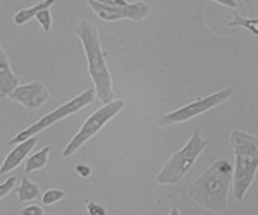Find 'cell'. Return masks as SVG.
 I'll use <instances>...</instances> for the list:
<instances>
[{"mask_svg":"<svg viewBox=\"0 0 258 215\" xmlns=\"http://www.w3.org/2000/svg\"><path fill=\"white\" fill-rule=\"evenodd\" d=\"M9 98L24 105L26 109H40L48 100V90L41 81H33L30 85L18 86Z\"/></svg>","mask_w":258,"mask_h":215,"instance_id":"obj_9","label":"cell"},{"mask_svg":"<svg viewBox=\"0 0 258 215\" xmlns=\"http://www.w3.org/2000/svg\"><path fill=\"white\" fill-rule=\"evenodd\" d=\"M48 155H50V148H48V147H47V148H43V150L38 152V154L31 155L30 159H28V162H26L24 172H26V174H31V172L43 169L45 165H47V162H48Z\"/></svg>","mask_w":258,"mask_h":215,"instance_id":"obj_15","label":"cell"},{"mask_svg":"<svg viewBox=\"0 0 258 215\" xmlns=\"http://www.w3.org/2000/svg\"><path fill=\"white\" fill-rule=\"evenodd\" d=\"M55 4V0H43V2H38L35 7H31V9H24V11H19L18 14L14 16V23L16 24H24L26 21H30L31 18H36V16L40 14L41 11L45 9H50V7Z\"/></svg>","mask_w":258,"mask_h":215,"instance_id":"obj_13","label":"cell"},{"mask_svg":"<svg viewBox=\"0 0 258 215\" xmlns=\"http://www.w3.org/2000/svg\"><path fill=\"white\" fill-rule=\"evenodd\" d=\"M231 147L234 152H258V139L243 131H232L231 134Z\"/></svg>","mask_w":258,"mask_h":215,"instance_id":"obj_12","label":"cell"},{"mask_svg":"<svg viewBox=\"0 0 258 215\" xmlns=\"http://www.w3.org/2000/svg\"><path fill=\"white\" fill-rule=\"evenodd\" d=\"M40 196V186L31 183L28 177H23L21 181V188L18 189V200L19 203H24V201H33Z\"/></svg>","mask_w":258,"mask_h":215,"instance_id":"obj_14","label":"cell"},{"mask_svg":"<svg viewBox=\"0 0 258 215\" xmlns=\"http://www.w3.org/2000/svg\"><path fill=\"white\" fill-rule=\"evenodd\" d=\"M36 19L40 21L41 28H43V31H50V28H52V14H50V9H45L41 11L38 16H36Z\"/></svg>","mask_w":258,"mask_h":215,"instance_id":"obj_18","label":"cell"},{"mask_svg":"<svg viewBox=\"0 0 258 215\" xmlns=\"http://www.w3.org/2000/svg\"><path fill=\"white\" fill-rule=\"evenodd\" d=\"M16 183H18V177H9L6 183H2V186H0V198L6 196L7 193H9L12 188H14Z\"/></svg>","mask_w":258,"mask_h":215,"instance_id":"obj_20","label":"cell"},{"mask_svg":"<svg viewBox=\"0 0 258 215\" xmlns=\"http://www.w3.org/2000/svg\"><path fill=\"white\" fill-rule=\"evenodd\" d=\"M64 196H66V193L62 191V189H48V191L41 196V203L47 205V206L53 205V203H57V201H60Z\"/></svg>","mask_w":258,"mask_h":215,"instance_id":"obj_17","label":"cell"},{"mask_svg":"<svg viewBox=\"0 0 258 215\" xmlns=\"http://www.w3.org/2000/svg\"><path fill=\"white\" fill-rule=\"evenodd\" d=\"M76 172L80 174L81 177H90V174H91V169L88 167V165H85V164H80V165H76Z\"/></svg>","mask_w":258,"mask_h":215,"instance_id":"obj_22","label":"cell"},{"mask_svg":"<svg viewBox=\"0 0 258 215\" xmlns=\"http://www.w3.org/2000/svg\"><path fill=\"white\" fill-rule=\"evenodd\" d=\"M207 145H209V141L202 138V134H200L198 129H195L193 136L189 138V141L186 143L176 155L170 157V160L164 165V169L157 174L155 181L159 184L181 183V179L186 176V172L193 167L195 160H197L200 154L205 150Z\"/></svg>","mask_w":258,"mask_h":215,"instance_id":"obj_3","label":"cell"},{"mask_svg":"<svg viewBox=\"0 0 258 215\" xmlns=\"http://www.w3.org/2000/svg\"><path fill=\"white\" fill-rule=\"evenodd\" d=\"M19 213L21 215H43L45 212H43V208H41V206L33 205V206H26V208H21Z\"/></svg>","mask_w":258,"mask_h":215,"instance_id":"obj_21","label":"cell"},{"mask_svg":"<svg viewBox=\"0 0 258 215\" xmlns=\"http://www.w3.org/2000/svg\"><path fill=\"white\" fill-rule=\"evenodd\" d=\"M232 21L227 24L229 28H238V26H243V28H246V30H249L253 33V35H258V28H256V24H258V21L256 19H244L243 16H239V12L238 11H232Z\"/></svg>","mask_w":258,"mask_h":215,"instance_id":"obj_16","label":"cell"},{"mask_svg":"<svg viewBox=\"0 0 258 215\" xmlns=\"http://www.w3.org/2000/svg\"><path fill=\"white\" fill-rule=\"evenodd\" d=\"M170 213H172V215H177L179 212H177V208H172V210H170Z\"/></svg>","mask_w":258,"mask_h":215,"instance_id":"obj_24","label":"cell"},{"mask_svg":"<svg viewBox=\"0 0 258 215\" xmlns=\"http://www.w3.org/2000/svg\"><path fill=\"white\" fill-rule=\"evenodd\" d=\"M76 35L83 43L86 53V60H88V71L91 80L95 83V90H97V97L102 100L103 105L110 103L114 100V90H112V76L107 67L105 55L100 47L98 31L90 21H83L78 26Z\"/></svg>","mask_w":258,"mask_h":215,"instance_id":"obj_2","label":"cell"},{"mask_svg":"<svg viewBox=\"0 0 258 215\" xmlns=\"http://www.w3.org/2000/svg\"><path fill=\"white\" fill-rule=\"evenodd\" d=\"M90 7L98 14L103 21H119V19H131L141 21L150 14V4L138 2L127 4V6H107L105 2H97V0H88Z\"/></svg>","mask_w":258,"mask_h":215,"instance_id":"obj_8","label":"cell"},{"mask_svg":"<svg viewBox=\"0 0 258 215\" xmlns=\"http://www.w3.org/2000/svg\"><path fill=\"white\" fill-rule=\"evenodd\" d=\"M122 109H124V100H112L110 103L103 105L102 109H98L97 112L91 115V117H88V121L83 124L80 133L71 139V143L66 147V150L62 152V155L71 157L73 154H76L83 145L88 141V139L93 138V136L97 134L98 131L102 129V127L105 126V124L109 122L112 117H115V115H117Z\"/></svg>","mask_w":258,"mask_h":215,"instance_id":"obj_5","label":"cell"},{"mask_svg":"<svg viewBox=\"0 0 258 215\" xmlns=\"http://www.w3.org/2000/svg\"><path fill=\"white\" fill-rule=\"evenodd\" d=\"M232 93H234V90H232V88H224V90H220V92L214 93V95H209V97H205V98H200V100L189 103V105L181 107V109L174 110V112H169V114L162 115V117L159 119V124H160V126H167V124H179V122L188 121V119L197 117V115H200V114H205L207 110L214 109L215 105H219V103L229 100V98L232 97Z\"/></svg>","mask_w":258,"mask_h":215,"instance_id":"obj_6","label":"cell"},{"mask_svg":"<svg viewBox=\"0 0 258 215\" xmlns=\"http://www.w3.org/2000/svg\"><path fill=\"white\" fill-rule=\"evenodd\" d=\"M36 143H38V138H36V136H33V138L26 139V141H23V143H19L18 147H16L14 150H12L11 154H9V157L4 160L2 167H0V174L4 176L6 172H11L12 169L18 167V165L24 160V157L30 154L33 148H35Z\"/></svg>","mask_w":258,"mask_h":215,"instance_id":"obj_11","label":"cell"},{"mask_svg":"<svg viewBox=\"0 0 258 215\" xmlns=\"http://www.w3.org/2000/svg\"><path fill=\"white\" fill-rule=\"evenodd\" d=\"M19 86V78L12 73L9 55L0 48V97H11L12 92Z\"/></svg>","mask_w":258,"mask_h":215,"instance_id":"obj_10","label":"cell"},{"mask_svg":"<svg viewBox=\"0 0 258 215\" xmlns=\"http://www.w3.org/2000/svg\"><path fill=\"white\" fill-rule=\"evenodd\" d=\"M232 164L227 160H217L191 183L188 193L195 203L215 213H222L227 208V191L232 181Z\"/></svg>","mask_w":258,"mask_h":215,"instance_id":"obj_1","label":"cell"},{"mask_svg":"<svg viewBox=\"0 0 258 215\" xmlns=\"http://www.w3.org/2000/svg\"><path fill=\"white\" fill-rule=\"evenodd\" d=\"M217 4H220V6H227V7H236V6H238V2H231V0H219Z\"/></svg>","mask_w":258,"mask_h":215,"instance_id":"obj_23","label":"cell"},{"mask_svg":"<svg viewBox=\"0 0 258 215\" xmlns=\"http://www.w3.org/2000/svg\"><path fill=\"white\" fill-rule=\"evenodd\" d=\"M86 210L90 215H105L107 210L102 205H97L95 201H86Z\"/></svg>","mask_w":258,"mask_h":215,"instance_id":"obj_19","label":"cell"},{"mask_svg":"<svg viewBox=\"0 0 258 215\" xmlns=\"http://www.w3.org/2000/svg\"><path fill=\"white\" fill-rule=\"evenodd\" d=\"M95 95H97V90H93V88L85 90V92H83L81 95H78L76 98H73V100L68 102V103H64V105L57 107L55 110H52V112L47 114L45 117H41L38 122H35L33 126L28 127V129L21 131L19 134H16L14 138H12L11 141H9V145L12 147V145H19V143L26 141V139L33 138V136H36L38 133H41L43 129L50 127L52 124L59 122L60 119L68 117V115L74 114V112H80L81 109H85L86 105H90V103L95 100Z\"/></svg>","mask_w":258,"mask_h":215,"instance_id":"obj_4","label":"cell"},{"mask_svg":"<svg viewBox=\"0 0 258 215\" xmlns=\"http://www.w3.org/2000/svg\"><path fill=\"white\" fill-rule=\"evenodd\" d=\"M236 167L232 169V195L241 201L246 195L249 184L253 183L258 169V152H234Z\"/></svg>","mask_w":258,"mask_h":215,"instance_id":"obj_7","label":"cell"}]
</instances>
